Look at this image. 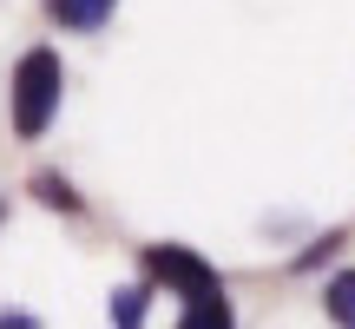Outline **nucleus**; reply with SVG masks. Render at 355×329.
<instances>
[{"label": "nucleus", "instance_id": "9", "mask_svg": "<svg viewBox=\"0 0 355 329\" xmlns=\"http://www.w3.org/2000/svg\"><path fill=\"white\" fill-rule=\"evenodd\" d=\"M0 217H7V204H0Z\"/></svg>", "mask_w": 355, "mask_h": 329}, {"label": "nucleus", "instance_id": "3", "mask_svg": "<svg viewBox=\"0 0 355 329\" xmlns=\"http://www.w3.org/2000/svg\"><path fill=\"white\" fill-rule=\"evenodd\" d=\"M119 0H46L53 26H66V33H99L105 20H112Z\"/></svg>", "mask_w": 355, "mask_h": 329}, {"label": "nucleus", "instance_id": "6", "mask_svg": "<svg viewBox=\"0 0 355 329\" xmlns=\"http://www.w3.org/2000/svg\"><path fill=\"white\" fill-rule=\"evenodd\" d=\"M322 310H329L336 329H355V270H336V277L322 283Z\"/></svg>", "mask_w": 355, "mask_h": 329}, {"label": "nucleus", "instance_id": "7", "mask_svg": "<svg viewBox=\"0 0 355 329\" xmlns=\"http://www.w3.org/2000/svg\"><path fill=\"white\" fill-rule=\"evenodd\" d=\"M33 198L46 204V211H66V217H79V211H86V198H79V191L66 185L60 171H33Z\"/></svg>", "mask_w": 355, "mask_h": 329}, {"label": "nucleus", "instance_id": "8", "mask_svg": "<svg viewBox=\"0 0 355 329\" xmlns=\"http://www.w3.org/2000/svg\"><path fill=\"white\" fill-rule=\"evenodd\" d=\"M0 329H40V317H26V310H0Z\"/></svg>", "mask_w": 355, "mask_h": 329}, {"label": "nucleus", "instance_id": "4", "mask_svg": "<svg viewBox=\"0 0 355 329\" xmlns=\"http://www.w3.org/2000/svg\"><path fill=\"white\" fill-rule=\"evenodd\" d=\"M178 329H237V310H230V296H224V290L191 296L184 317H178Z\"/></svg>", "mask_w": 355, "mask_h": 329}, {"label": "nucleus", "instance_id": "2", "mask_svg": "<svg viewBox=\"0 0 355 329\" xmlns=\"http://www.w3.org/2000/svg\"><path fill=\"white\" fill-rule=\"evenodd\" d=\"M145 277L165 283L178 303H191V296H211L224 290V277H217V264H204L191 244H145Z\"/></svg>", "mask_w": 355, "mask_h": 329}, {"label": "nucleus", "instance_id": "1", "mask_svg": "<svg viewBox=\"0 0 355 329\" xmlns=\"http://www.w3.org/2000/svg\"><path fill=\"white\" fill-rule=\"evenodd\" d=\"M13 139H46V126L60 119V92H66V66L53 47H26L13 66Z\"/></svg>", "mask_w": 355, "mask_h": 329}, {"label": "nucleus", "instance_id": "5", "mask_svg": "<svg viewBox=\"0 0 355 329\" xmlns=\"http://www.w3.org/2000/svg\"><path fill=\"white\" fill-rule=\"evenodd\" d=\"M145 310H152V283H125V290H112L105 317H112V329H145Z\"/></svg>", "mask_w": 355, "mask_h": 329}]
</instances>
